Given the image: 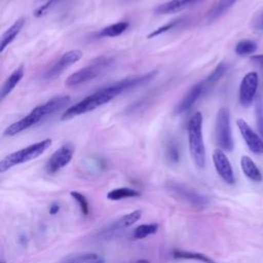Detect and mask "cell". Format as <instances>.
I'll list each match as a JSON object with an SVG mask.
<instances>
[{
	"label": "cell",
	"instance_id": "obj_1",
	"mask_svg": "<svg viewBox=\"0 0 263 263\" xmlns=\"http://www.w3.org/2000/svg\"><path fill=\"white\" fill-rule=\"evenodd\" d=\"M157 75V71L153 70L149 73H146L141 76L136 77H128L122 80H119L113 84L105 86L103 88L98 89L97 91L92 92L91 95L85 97L78 103L69 107L62 115L63 120H68L74 118L76 116L85 114L87 112L93 111L95 109L109 103L111 100L116 98L121 92L125 90L135 88L137 86H141L146 84L147 82L151 81Z\"/></svg>",
	"mask_w": 263,
	"mask_h": 263
},
{
	"label": "cell",
	"instance_id": "obj_2",
	"mask_svg": "<svg viewBox=\"0 0 263 263\" xmlns=\"http://www.w3.org/2000/svg\"><path fill=\"white\" fill-rule=\"evenodd\" d=\"M70 102V97L68 96H59L54 97L45 103L35 107L31 112L20 120L11 123L4 130V136L13 137L34 125L39 123L43 118L52 113L63 109Z\"/></svg>",
	"mask_w": 263,
	"mask_h": 263
},
{
	"label": "cell",
	"instance_id": "obj_3",
	"mask_svg": "<svg viewBox=\"0 0 263 263\" xmlns=\"http://www.w3.org/2000/svg\"><path fill=\"white\" fill-rule=\"evenodd\" d=\"M188 146L191 158L198 168L205 165V148L202 137V114L197 111L193 113L187 123Z\"/></svg>",
	"mask_w": 263,
	"mask_h": 263
},
{
	"label": "cell",
	"instance_id": "obj_4",
	"mask_svg": "<svg viewBox=\"0 0 263 263\" xmlns=\"http://www.w3.org/2000/svg\"><path fill=\"white\" fill-rule=\"evenodd\" d=\"M51 139H44L42 141L31 144L25 148L16 150L6 155L0 161V173H4L9 168L33 160L43 154L51 145Z\"/></svg>",
	"mask_w": 263,
	"mask_h": 263
},
{
	"label": "cell",
	"instance_id": "obj_5",
	"mask_svg": "<svg viewBox=\"0 0 263 263\" xmlns=\"http://www.w3.org/2000/svg\"><path fill=\"white\" fill-rule=\"evenodd\" d=\"M114 61L111 58L101 57L91 62L88 66L72 73L65 81L67 86H77L83 84L87 81H90L98 76H101L107 72L113 65Z\"/></svg>",
	"mask_w": 263,
	"mask_h": 263
},
{
	"label": "cell",
	"instance_id": "obj_6",
	"mask_svg": "<svg viewBox=\"0 0 263 263\" xmlns=\"http://www.w3.org/2000/svg\"><path fill=\"white\" fill-rule=\"evenodd\" d=\"M215 135L216 142L223 151H232L233 139L230 126V113L226 107L220 108L217 113Z\"/></svg>",
	"mask_w": 263,
	"mask_h": 263
},
{
	"label": "cell",
	"instance_id": "obj_7",
	"mask_svg": "<svg viewBox=\"0 0 263 263\" xmlns=\"http://www.w3.org/2000/svg\"><path fill=\"white\" fill-rule=\"evenodd\" d=\"M74 154V148L70 144H65L57 149L48 158L45 170L48 174H55L65 167L71 160Z\"/></svg>",
	"mask_w": 263,
	"mask_h": 263
},
{
	"label": "cell",
	"instance_id": "obj_8",
	"mask_svg": "<svg viewBox=\"0 0 263 263\" xmlns=\"http://www.w3.org/2000/svg\"><path fill=\"white\" fill-rule=\"evenodd\" d=\"M259 78L256 72L247 73L239 84V103L243 107H249L254 102L258 89Z\"/></svg>",
	"mask_w": 263,
	"mask_h": 263
},
{
	"label": "cell",
	"instance_id": "obj_9",
	"mask_svg": "<svg viewBox=\"0 0 263 263\" xmlns=\"http://www.w3.org/2000/svg\"><path fill=\"white\" fill-rule=\"evenodd\" d=\"M83 55L82 50L72 49L65 52L44 74V79H53L63 73L67 68L78 62Z\"/></svg>",
	"mask_w": 263,
	"mask_h": 263
},
{
	"label": "cell",
	"instance_id": "obj_10",
	"mask_svg": "<svg viewBox=\"0 0 263 263\" xmlns=\"http://www.w3.org/2000/svg\"><path fill=\"white\" fill-rule=\"evenodd\" d=\"M213 162L216 168V172L220 178L227 184L232 185L235 182L233 170L231 163L222 149H216L213 152Z\"/></svg>",
	"mask_w": 263,
	"mask_h": 263
},
{
	"label": "cell",
	"instance_id": "obj_11",
	"mask_svg": "<svg viewBox=\"0 0 263 263\" xmlns=\"http://www.w3.org/2000/svg\"><path fill=\"white\" fill-rule=\"evenodd\" d=\"M236 125L240 132L241 137L243 138L248 148L255 154H263V140L260 136H258L251 126L247 123V121L242 118H238L236 120Z\"/></svg>",
	"mask_w": 263,
	"mask_h": 263
},
{
	"label": "cell",
	"instance_id": "obj_12",
	"mask_svg": "<svg viewBox=\"0 0 263 263\" xmlns=\"http://www.w3.org/2000/svg\"><path fill=\"white\" fill-rule=\"evenodd\" d=\"M204 88H205V85L203 82L194 84L186 92L184 98L177 105V107L175 109V114L179 115V114H182V113H185L186 111H188L194 105V103L198 100V98L201 96Z\"/></svg>",
	"mask_w": 263,
	"mask_h": 263
},
{
	"label": "cell",
	"instance_id": "obj_13",
	"mask_svg": "<svg viewBox=\"0 0 263 263\" xmlns=\"http://www.w3.org/2000/svg\"><path fill=\"white\" fill-rule=\"evenodd\" d=\"M200 0H170L165 3L158 5L154 12L156 14H172L180 12L189 6L198 3Z\"/></svg>",
	"mask_w": 263,
	"mask_h": 263
},
{
	"label": "cell",
	"instance_id": "obj_14",
	"mask_svg": "<svg viewBox=\"0 0 263 263\" xmlns=\"http://www.w3.org/2000/svg\"><path fill=\"white\" fill-rule=\"evenodd\" d=\"M24 74H25V68L23 65H21L6 78V80L4 81V83L1 86V90H0L1 101H3L15 88V86L20 83V81L24 77Z\"/></svg>",
	"mask_w": 263,
	"mask_h": 263
},
{
	"label": "cell",
	"instance_id": "obj_15",
	"mask_svg": "<svg viewBox=\"0 0 263 263\" xmlns=\"http://www.w3.org/2000/svg\"><path fill=\"white\" fill-rule=\"evenodd\" d=\"M25 17H20L18 20H16L3 34L1 37V41H0V52L2 53L5 48L16 38V36L18 35V33L21 32V30L23 29L24 25H25Z\"/></svg>",
	"mask_w": 263,
	"mask_h": 263
},
{
	"label": "cell",
	"instance_id": "obj_16",
	"mask_svg": "<svg viewBox=\"0 0 263 263\" xmlns=\"http://www.w3.org/2000/svg\"><path fill=\"white\" fill-rule=\"evenodd\" d=\"M240 166H241V170H242L245 176L248 179H250L253 182H261L262 181V179H263L262 174L251 157H249L247 155L241 156Z\"/></svg>",
	"mask_w": 263,
	"mask_h": 263
},
{
	"label": "cell",
	"instance_id": "obj_17",
	"mask_svg": "<svg viewBox=\"0 0 263 263\" xmlns=\"http://www.w3.org/2000/svg\"><path fill=\"white\" fill-rule=\"evenodd\" d=\"M129 26L128 22H118L112 25H109L105 28H103L100 32H98L97 37H116L121 35Z\"/></svg>",
	"mask_w": 263,
	"mask_h": 263
},
{
	"label": "cell",
	"instance_id": "obj_18",
	"mask_svg": "<svg viewBox=\"0 0 263 263\" xmlns=\"http://www.w3.org/2000/svg\"><path fill=\"white\" fill-rule=\"evenodd\" d=\"M173 257L176 259H188V260H195L202 263H217L212 258L208 257L202 253L197 252H188V251H180L176 250L173 252Z\"/></svg>",
	"mask_w": 263,
	"mask_h": 263
},
{
	"label": "cell",
	"instance_id": "obj_19",
	"mask_svg": "<svg viewBox=\"0 0 263 263\" xmlns=\"http://www.w3.org/2000/svg\"><path fill=\"white\" fill-rule=\"evenodd\" d=\"M62 263H104V261L95 253H83L71 255Z\"/></svg>",
	"mask_w": 263,
	"mask_h": 263
},
{
	"label": "cell",
	"instance_id": "obj_20",
	"mask_svg": "<svg viewBox=\"0 0 263 263\" xmlns=\"http://www.w3.org/2000/svg\"><path fill=\"white\" fill-rule=\"evenodd\" d=\"M140 195V192L136 189L128 188V187H120L112 189L107 193V198L110 200H120L123 198H130L137 197Z\"/></svg>",
	"mask_w": 263,
	"mask_h": 263
},
{
	"label": "cell",
	"instance_id": "obj_21",
	"mask_svg": "<svg viewBox=\"0 0 263 263\" xmlns=\"http://www.w3.org/2000/svg\"><path fill=\"white\" fill-rule=\"evenodd\" d=\"M142 217V212L140 210L133 211L124 216H122L115 224V227L118 229H123L127 228L132 225H134L136 222H138Z\"/></svg>",
	"mask_w": 263,
	"mask_h": 263
},
{
	"label": "cell",
	"instance_id": "obj_22",
	"mask_svg": "<svg viewBox=\"0 0 263 263\" xmlns=\"http://www.w3.org/2000/svg\"><path fill=\"white\" fill-rule=\"evenodd\" d=\"M236 1L238 0H220L216 6L209 12L208 20L209 21H214L218 16H220L222 13H224L227 9H229Z\"/></svg>",
	"mask_w": 263,
	"mask_h": 263
},
{
	"label": "cell",
	"instance_id": "obj_23",
	"mask_svg": "<svg viewBox=\"0 0 263 263\" xmlns=\"http://www.w3.org/2000/svg\"><path fill=\"white\" fill-rule=\"evenodd\" d=\"M257 50V44L252 40H241L235 46V53L238 55H249Z\"/></svg>",
	"mask_w": 263,
	"mask_h": 263
},
{
	"label": "cell",
	"instance_id": "obj_24",
	"mask_svg": "<svg viewBox=\"0 0 263 263\" xmlns=\"http://www.w3.org/2000/svg\"><path fill=\"white\" fill-rule=\"evenodd\" d=\"M157 229H158V225L155 224V223H152V224H142V225L138 226L134 230V237L137 238V239L145 238L148 235L156 233Z\"/></svg>",
	"mask_w": 263,
	"mask_h": 263
},
{
	"label": "cell",
	"instance_id": "obj_25",
	"mask_svg": "<svg viewBox=\"0 0 263 263\" xmlns=\"http://www.w3.org/2000/svg\"><path fill=\"white\" fill-rule=\"evenodd\" d=\"M255 116L256 124L260 136L263 138V99L258 97L255 100Z\"/></svg>",
	"mask_w": 263,
	"mask_h": 263
},
{
	"label": "cell",
	"instance_id": "obj_26",
	"mask_svg": "<svg viewBox=\"0 0 263 263\" xmlns=\"http://www.w3.org/2000/svg\"><path fill=\"white\" fill-rule=\"evenodd\" d=\"M227 70V65L223 62H221L214 70L213 72L208 76V78L203 81L204 85H210V84H213L215 82H217L226 72Z\"/></svg>",
	"mask_w": 263,
	"mask_h": 263
},
{
	"label": "cell",
	"instance_id": "obj_27",
	"mask_svg": "<svg viewBox=\"0 0 263 263\" xmlns=\"http://www.w3.org/2000/svg\"><path fill=\"white\" fill-rule=\"evenodd\" d=\"M70 194L73 197V199H75L77 201L81 213L83 215H87L88 211H89V206H88V201H87L86 197L77 191H71Z\"/></svg>",
	"mask_w": 263,
	"mask_h": 263
},
{
	"label": "cell",
	"instance_id": "obj_28",
	"mask_svg": "<svg viewBox=\"0 0 263 263\" xmlns=\"http://www.w3.org/2000/svg\"><path fill=\"white\" fill-rule=\"evenodd\" d=\"M180 23H181V20L172 21V22H170V23H167V24H165V25H163V26H161V27L155 29L154 31H152L150 34L147 35V38H153V37H156V36H158V35H161L162 33H165V32L170 31L171 29L175 28V27H176L178 24H180Z\"/></svg>",
	"mask_w": 263,
	"mask_h": 263
},
{
	"label": "cell",
	"instance_id": "obj_29",
	"mask_svg": "<svg viewBox=\"0 0 263 263\" xmlns=\"http://www.w3.org/2000/svg\"><path fill=\"white\" fill-rule=\"evenodd\" d=\"M43 1V4H41V5H39L36 9H35V11H34V15L36 16V17H40V16H42L43 14H45L58 1H60V0H42Z\"/></svg>",
	"mask_w": 263,
	"mask_h": 263
},
{
	"label": "cell",
	"instance_id": "obj_30",
	"mask_svg": "<svg viewBox=\"0 0 263 263\" xmlns=\"http://www.w3.org/2000/svg\"><path fill=\"white\" fill-rule=\"evenodd\" d=\"M251 60H252L255 64H257L260 68L263 69V53H261V54H255V55L251 57Z\"/></svg>",
	"mask_w": 263,
	"mask_h": 263
},
{
	"label": "cell",
	"instance_id": "obj_31",
	"mask_svg": "<svg viewBox=\"0 0 263 263\" xmlns=\"http://www.w3.org/2000/svg\"><path fill=\"white\" fill-rule=\"evenodd\" d=\"M168 154H170V157H171L173 160H175V161L178 160V158H179V153H178V150H177L174 146L168 150Z\"/></svg>",
	"mask_w": 263,
	"mask_h": 263
},
{
	"label": "cell",
	"instance_id": "obj_32",
	"mask_svg": "<svg viewBox=\"0 0 263 263\" xmlns=\"http://www.w3.org/2000/svg\"><path fill=\"white\" fill-rule=\"evenodd\" d=\"M59 211H60V205H59V203H57V202H53V203L49 206V213H50L51 215L58 214Z\"/></svg>",
	"mask_w": 263,
	"mask_h": 263
},
{
	"label": "cell",
	"instance_id": "obj_33",
	"mask_svg": "<svg viewBox=\"0 0 263 263\" xmlns=\"http://www.w3.org/2000/svg\"><path fill=\"white\" fill-rule=\"evenodd\" d=\"M257 27L259 29H262L263 30V14L260 16L259 21H257Z\"/></svg>",
	"mask_w": 263,
	"mask_h": 263
},
{
	"label": "cell",
	"instance_id": "obj_34",
	"mask_svg": "<svg viewBox=\"0 0 263 263\" xmlns=\"http://www.w3.org/2000/svg\"><path fill=\"white\" fill-rule=\"evenodd\" d=\"M133 263H151V262L148 261V260H145V259H141V260H137V261H135Z\"/></svg>",
	"mask_w": 263,
	"mask_h": 263
},
{
	"label": "cell",
	"instance_id": "obj_35",
	"mask_svg": "<svg viewBox=\"0 0 263 263\" xmlns=\"http://www.w3.org/2000/svg\"><path fill=\"white\" fill-rule=\"evenodd\" d=\"M123 1H130V0H123Z\"/></svg>",
	"mask_w": 263,
	"mask_h": 263
}]
</instances>
